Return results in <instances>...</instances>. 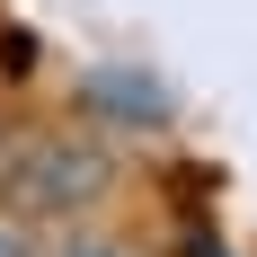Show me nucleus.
<instances>
[{
  "label": "nucleus",
  "instance_id": "obj_1",
  "mask_svg": "<svg viewBox=\"0 0 257 257\" xmlns=\"http://www.w3.org/2000/svg\"><path fill=\"white\" fill-rule=\"evenodd\" d=\"M106 178H115V160L89 142V133H36V142H18V160H9V195H18L27 213H80L98 204Z\"/></svg>",
  "mask_w": 257,
  "mask_h": 257
},
{
  "label": "nucleus",
  "instance_id": "obj_2",
  "mask_svg": "<svg viewBox=\"0 0 257 257\" xmlns=\"http://www.w3.org/2000/svg\"><path fill=\"white\" fill-rule=\"evenodd\" d=\"M80 106L106 115V124H160L169 115V89L151 71H124V62H98V71L80 80Z\"/></svg>",
  "mask_w": 257,
  "mask_h": 257
},
{
  "label": "nucleus",
  "instance_id": "obj_3",
  "mask_svg": "<svg viewBox=\"0 0 257 257\" xmlns=\"http://www.w3.org/2000/svg\"><path fill=\"white\" fill-rule=\"evenodd\" d=\"M62 257H133V248H115V239H71Z\"/></svg>",
  "mask_w": 257,
  "mask_h": 257
},
{
  "label": "nucleus",
  "instance_id": "obj_4",
  "mask_svg": "<svg viewBox=\"0 0 257 257\" xmlns=\"http://www.w3.org/2000/svg\"><path fill=\"white\" fill-rule=\"evenodd\" d=\"M0 257H36V248H27V239L9 231V222H0Z\"/></svg>",
  "mask_w": 257,
  "mask_h": 257
},
{
  "label": "nucleus",
  "instance_id": "obj_5",
  "mask_svg": "<svg viewBox=\"0 0 257 257\" xmlns=\"http://www.w3.org/2000/svg\"><path fill=\"white\" fill-rule=\"evenodd\" d=\"M186 257H231V248H213V239H195V248H186Z\"/></svg>",
  "mask_w": 257,
  "mask_h": 257
}]
</instances>
